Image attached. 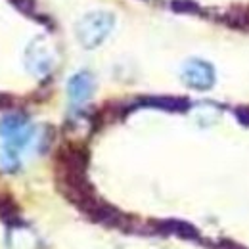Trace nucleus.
Wrapping results in <instances>:
<instances>
[{
    "instance_id": "f257e3e1",
    "label": "nucleus",
    "mask_w": 249,
    "mask_h": 249,
    "mask_svg": "<svg viewBox=\"0 0 249 249\" xmlns=\"http://www.w3.org/2000/svg\"><path fill=\"white\" fill-rule=\"evenodd\" d=\"M115 27V16L107 10H92L75 23V35L83 48H98Z\"/></svg>"
},
{
    "instance_id": "f03ea898",
    "label": "nucleus",
    "mask_w": 249,
    "mask_h": 249,
    "mask_svg": "<svg viewBox=\"0 0 249 249\" xmlns=\"http://www.w3.org/2000/svg\"><path fill=\"white\" fill-rule=\"evenodd\" d=\"M180 79L192 90H211L217 83V71L213 63L201 58H190L180 67Z\"/></svg>"
},
{
    "instance_id": "7ed1b4c3",
    "label": "nucleus",
    "mask_w": 249,
    "mask_h": 249,
    "mask_svg": "<svg viewBox=\"0 0 249 249\" xmlns=\"http://www.w3.org/2000/svg\"><path fill=\"white\" fill-rule=\"evenodd\" d=\"M0 136L6 140V146L12 150L25 148L35 136V126L29 123L27 115L10 113L0 119Z\"/></svg>"
},
{
    "instance_id": "20e7f679",
    "label": "nucleus",
    "mask_w": 249,
    "mask_h": 249,
    "mask_svg": "<svg viewBox=\"0 0 249 249\" xmlns=\"http://www.w3.org/2000/svg\"><path fill=\"white\" fill-rule=\"evenodd\" d=\"M56 54L44 36L33 38L25 50V65L35 77H44L54 69Z\"/></svg>"
},
{
    "instance_id": "39448f33",
    "label": "nucleus",
    "mask_w": 249,
    "mask_h": 249,
    "mask_svg": "<svg viewBox=\"0 0 249 249\" xmlns=\"http://www.w3.org/2000/svg\"><path fill=\"white\" fill-rule=\"evenodd\" d=\"M85 215L90 220H94V222L109 226V228H128L130 226V217H126L123 211H119L117 207L106 203L100 197L85 211Z\"/></svg>"
},
{
    "instance_id": "423d86ee",
    "label": "nucleus",
    "mask_w": 249,
    "mask_h": 249,
    "mask_svg": "<svg viewBox=\"0 0 249 249\" xmlns=\"http://www.w3.org/2000/svg\"><path fill=\"white\" fill-rule=\"evenodd\" d=\"M96 90V81L90 71H79L67 81V96L73 106H81L92 98Z\"/></svg>"
},
{
    "instance_id": "0eeeda50",
    "label": "nucleus",
    "mask_w": 249,
    "mask_h": 249,
    "mask_svg": "<svg viewBox=\"0 0 249 249\" xmlns=\"http://www.w3.org/2000/svg\"><path fill=\"white\" fill-rule=\"evenodd\" d=\"M154 224H156L157 232H163V234H173V236H178L184 240H197L199 238L197 228L192 226L190 222H184V220L169 218V220H156Z\"/></svg>"
},
{
    "instance_id": "6e6552de",
    "label": "nucleus",
    "mask_w": 249,
    "mask_h": 249,
    "mask_svg": "<svg viewBox=\"0 0 249 249\" xmlns=\"http://www.w3.org/2000/svg\"><path fill=\"white\" fill-rule=\"evenodd\" d=\"M138 106L165 109V111H186V109H190V102L186 98H177V96H148V98H140Z\"/></svg>"
},
{
    "instance_id": "1a4fd4ad",
    "label": "nucleus",
    "mask_w": 249,
    "mask_h": 249,
    "mask_svg": "<svg viewBox=\"0 0 249 249\" xmlns=\"http://www.w3.org/2000/svg\"><path fill=\"white\" fill-rule=\"evenodd\" d=\"M220 21L232 29L249 31V4H236V6L228 8L220 16Z\"/></svg>"
},
{
    "instance_id": "9d476101",
    "label": "nucleus",
    "mask_w": 249,
    "mask_h": 249,
    "mask_svg": "<svg viewBox=\"0 0 249 249\" xmlns=\"http://www.w3.org/2000/svg\"><path fill=\"white\" fill-rule=\"evenodd\" d=\"M0 218L10 228L21 226L19 224V207H18V203L8 194H0Z\"/></svg>"
},
{
    "instance_id": "9b49d317",
    "label": "nucleus",
    "mask_w": 249,
    "mask_h": 249,
    "mask_svg": "<svg viewBox=\"0 0 249 249\" xmlns=\"http://www.w3.org/2000/svg\"><path fill=\"white\" fill-rule=\"evenodd\" d=\"M19 169V159L16 156V150L10 146H0V171L4 173H16Z\"/></svg>"
},
{
    "instance_id": "f8f14e48",
    "label": "nucleus",
    "mask_w": 249,
    "mask_h": 249,
    "mask_svg": "<svg viewBox=\"0 0 249 249\" xmlns=\"http://www.w3.org/2000/svg\"><path fill=\"white\" fill-rule=\"evenodd\" d=\"M171 8H173V12H178V14H192V16H201L203 14L201 6L194 0H173Z\"/></svg>"
},
{
    "instance_id": "ddd939ff",
    "label": "nucleus",
    "mask_w": 249,
    "mask_h": 249,
    "mask_svg": "<svg viewBox=\"0 0 249 249\" xmlns=\"http://www.w3.org/2000/svg\"><path fill=\"white\" fill-rule=\"evenodd\" d=\"M14 4V8L25 16H31V18H38L36 16V2L35 0H10Z\"/></svg>"
},
{
    "instance_id": "4468645a",
    "label": "nucleus",
    "mask_w": 249,
    "mask_h": 249,
    "mask_svg": "<svg viewBox=\"0 0 249 249\" xmlns=\"http://www.w3.org/2000/svg\"><path fill=\"white\" fill-rule=\"evenodd\" d=\"M236 117H238L240 123H244L249 126V107H238V109H236Z\"/></svg>"
},
{
    "instance_id": "2eb2a0df",
    "label": "nucleus",
    "mask_w": 249,
    "mask_h": 249,
    "mask_svg": "<svg viewBox=\"0 0 249 249\" xmlns=\"http://www.w3.org/2000/svg\"><path fill=\"white\" fill-rule=\"evenodd\" d=\"M10 106H12V96L0 92V109H6V107H10Z\"/></svg>"
}]
</instances>
